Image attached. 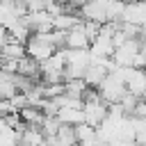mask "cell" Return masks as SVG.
I'll list each match as a JSON object with an SVG mask.
<instances>
[{"mask_svg": "<svg viewBox=\"0 0 146 146\" xmlns=\"http://www.w3.org/2000/svg\"><path fill=\"white\" fill-rule=\"evenodd\" d=\"M98 94H100V98L105 100V103H119L125 94H128V87H125V82L116 75V73H107V78L98 84Z\"/></svg>", "mask_w": 146, "mask_h": 146, "instance_id": "1", "label": "cell"}, {"mask_svg": "<svg viewBox=\"0 0 146 146\" xmlns=\"http://www.w3.org/2000/svg\"><path fill=\"white\" fill-rule=\"evenodd\" d=\"M25 48H27V55L30 57H34L36 62H43V59H48L55 50H57V46H52L50 41H46L41 34H36V32H32L30 34V39L25 41Z\"/></svg>", "mask_w": 146, "mask_h": 146, "instance_id": "2", "label": "cell"}, {"mask_svg": "<svg viewBox=\"0 0 146 146\" xmlns=\"http://www.w3.org/2000/svg\"><path fill=\"white\" fill-rule=\"evenodd\" d=\"M139 50H141V41H139L137 36H130V39H125L121 46L114 48L112 59H114L119 66H132V59H135V55H137Z\"/></svg>", "mask_w": 146, "mask_h": 146, "instance_id": "3", "label": "cell"}, {"mask_svg": "<svg viewBox=\"0 0 146 146\" xmlns=\"http://www.w3.org/2000/svg\"><path fill=\"white\" fill-rule=\"evenodd\" d=\"M121 21H128V23H135V25L144 27V23H146V0H130V2H125Z\"/></svg>", "mask_w": 146, "mask_h": 146, "instance_id": "4", "label": "cell"}, {"mask_svg": "<svg viewBox=\"0 0 146 146\" xmlns=\"http://www.w3.org/2000/svg\"><path fill=\"white\" fill-rule=\"evenodd\" d=\"M64 46H66V48H89V46H91V39H89V34L84 32L82 21H80L73 30H68V32L64 34Z\"/></svg>", "mask_w": 146, "mask_h": 146, "instance_id": "5", "label": "cell"}, {"mask_svg": "<svg viewBox=\"0 0 146 146\" xmlns=\"http://www.w3.org/2000/svg\"><path fill=\"white\" fill-rule=\"evenodd\" d=\"M57 119L62 123L78 125L84 121V110H82V105H62V107H57Z\"/></svg>", "mask_w": 146, "mask_h": 146, "instance_id": "6", "label": "cell"}, {"mask_svg": "<svg viewBox=\"0 0 146 146\" xmlns=\"http://www.w3.org/2000/svg\"><path fill=\"white\" fill-rule=\"evenodd\" d=\"M80 21H82V18H78L75 14L62 11V14L52 16V27H55V30H62V32H68V30H73V27H75Z\"/></svg>", "mask_w": 146, "mask_h": 146, "instance_id": "7", "label": "cell"}, {"mask_svg": "<svg viewBox=\"0 0 146 146\" xmlns=\"http://www.w3.org/2000/svg\"><path fill=\"white\" fill-rule=\"evenodd\" d=\"M75 135H78V141H82V144L100 141V139H98V132H96V125H91V123H87V121H82V123L75 125Z\"/></svg>", "mask_w": 146, "mask_h": 146, "instance_id": "8", "label": "cell"}, {"mask_svg": "<svg viewBox=\"0 0 146 146\" xmlns=\"http://www.w3.org/2000/svg\"><path fill=\"white\" fill-rule=\"evenodd\" d=\"M21 141L23 144H46V132L41 130V125H25V130L21 132Z\"/></svg>", "mask_w": 146, "mask_h": 146, "instance_id": "9", "label": "cell"}]
</instances>
